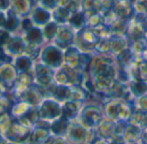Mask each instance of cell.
<instances>
[{"label":"cell","mask_w":147,"mask_h":144,"mask_svg":"<svg viewBox=\"0 0 147 144\" xmlns=\"http://www.w3.org/2000/svg\"><path fill=\"white\" fill-rule=\"evenodd\" d=\"M119 74L120 68L113 56L94 54L87 74L95 92L107 95L119 80Z\"/></svg>","instance_id":"6da1fadb"},{"label":"cell","mask_w":147,"mask_h":144,"mask_svg":"<svg viewBox=\"0 0 147 144\" xmlns=\"http://www.w3.org/2000/svg\"><path fill=\"white\" fill-rule=\"evenodd\" d=\"M105 117L114 122H129L134 112L132 104L125 99L111 98L103 105Z\"/></svg>","instance_id":"7a4b0ae2"},{"label":"cell","mask_w":147,"mask_h":144,"mask_svg":"<svg viewBox=\"0 0 147 144\" xmlns=\"http://www.w3.org/2000/svg\"><path fill=\"white\" fill-rule=\"evenodd\" d=\"M105 117L103 107L94 103L84 104L77 119L88 129H94L98 123Z\"/></svg>","instance_id":"3957f363"},{"label":"cell","mask_w":147,"mask_h":144,"mask_svg":"<svg viewBox=\"0 0 147 144\" xmlns=\"http://www.w3.org/2000/svg\"><path fill=\"white\" fill-rule=\"evenodd\" d=\"M43 64L56 70L63 66L64 50L54 43H48L42 47L39 60Z\"/></svg>","instance_id":"277c9868"},{"label":"cell","mask_w":147,"mask_h":144,"mask_svg":"<svg viewBox=\"0 0 147 144\" xmlns=\"http://www.w3.org/2000/svg\"><path fill=\"white\" fill-rule=\"evenodd\" d=\"M100 39V36L93 29L85 27L76 31L74 45L77 47L82 52L94 53V48Z\"/></svg>","instance_id":"5b68a950"},{"label":"cell","mask_w":147,"mask_h":144,"mask_svg":"<svg viewBox=\"0 0 147 144\" xmlns=\"http://www.w3.org/2000/svg\"><path fill=\"white\" fill-rule=\"evenodd\" d=\"M37 107L39 117L42 121L52 123L62 116V104L54 98H45Z\"/></svg>","instance_id":"8992f818"},{"label":"cell","mask_w":147,"mask_h":144,"mask_svg":"<svg viewBox=\"0 0 147 144\" xmlns=\"http://www.w3.org/2000/svg\"><path fill=\"white\" fill-rule=\"evenodd\" d=\"M32 129L14 119L5 137L7 141L18 144H30Z\"/></svg>","instance_id":"52a82bcc"},{"label":"cell","mask_w":147,"mask_h":144,"mask_svg":"<svg viewBox=\"0 0 147 144\" xmlns=\"http://www.w3.org/2000/svg\"><path fill=\"white\" fill-rule=\"evenodd\" d=\"M88 131L89 129L76 118L69 122L65 138L69 144H87Z\"/></svg>","instance_id":"ba28073f"},{"label":"cell","mask_w":147,"mask_h":144,"mask_svg":"<svg viewBox=\"0 0 147 144\" xmlns=\"http://www.w3.org/2000/svg\"><path fill=\"white\" fill-rule=\"evenodd\" d=\"M76 33V31L68 23L58 24L56 34L52 43H54L62 50H65L75 43Z\"/></svg>","instance_id":"9c48e42d"},{"label":"cell","mask_w":147,"mask_h":144,"mask_svg":"<svg viewBox=\"0 0 147 144\" xmlns=\"http://www.w3.org/2000/svg\"><path fill=\"white\" fill-rule=\"evenodd\" d=\"M35 74H34V71L33 69L26 72V73H22V74H18V78L12 86V88L8 91L14 102H18V98L20 97V95L29 87L32 84L35 83Z\"/></svg>","instance_id":"30bf717a"},{"label":"cell","mask_w":147,"mask_h":144,"mask_svg":"<svg viewBox=\"0 0 147 144\" xmlns=\"http://www.w3.org/2000/svg\"><path fill=\"white\" fill-rule=\"evenodd\" d=\"M145 15H134L127 23V29L125 36L129 41H134L144 38L145 32V25L144 17Z\"/></svg>","instance_id":"8fae6325"},{"label":"cell","mask_w":147,"mask_h":144,"mask_svg":"<svg viewBox=\"0 0 147 144\" xmlns=\"http://www.w3.org/2000/svg\"><path fill=\"white\" fill-rule=\"evenodd\" d=\"M51 135L50 123L40 119L32 129L30 137V144H44Z\"/></svg>","instance_id":"7c38bea8"},{"label":"cell","mask_w":147,"mask_h":144,"mask_svg":"<svg viewBox=\"0 0 147 144\" xmlns=\"http://www.w3.org/2000/svg\"><path fill=\"white\" fill-rule=\"evenodd\" d=\"M18 73L12 63H6L0 66V85L5 91H10L17 78Z\"/></svg>","instance_id":"4fadbf2b"},{"label":"cell","mask_w":147,"mask_h":144,"mask_svg":"<svg viewBox=\"0 0 147 144\" xmlns=\"http://www.w3.org/2000/svg\"><path fill=\"white\" fill-rule=\"evenodd\" d=\"M45 99L44 95L40 87L36 84H32L29 86L19 97L18 101L25 102L31 106H39L40 104Z\"/></svg>","instance_id":"5bb4252c"},{"label":"cell","mask_w":147,"mask_h":144,"mask_svg":"<svg viewBox=\"0 0 147 144\" xmlns=\"http://www.w3.org/2000/svg\"><path fill=\"white\" fill-rule=\"evenodd\" d=\"M30 17L35 26L42 28L50 21H52V11L42 6L41 5H36L34 7Z\"/></svg>","instance_id":"9a60e30c"},{"label":"cell","mask_w":147,"mask_h":144,"mask_svg":"<svg viewBox=\"0 0 147 144\" xmlns=\"http://www.w3.org/2000/svg\"><path fill=\"white\" fill-rule=\"evenodd\" d=\"M27 42L22 35H11L9 42L5 47V51L12 55L13 57L24 54L25 52Z\"/></svg>","instance_id":"2e32d148"},{"label":"cell","mask_w":147,"mask_h":144,"mask_svg":"<svg viewBox=\"0 0 147 144\" xmlns=\"http://www.w3.org/2000/svg\"><path fill=\"white\" fill-rule=\"evenodd\" d=\"M81 54L82 51L75 45L68 47L64 50L63 66L70 69H79Z\"/></svg>","instance_id":"e0dca14e"},{"label":"cell","mask_w":147,"mask_h":144,"mask_svg":"<svg viewBox=\"0 0 147 144\" xmlns=\"http://www.w3.org/2000/svg\"><path fill=\"white\" fill-rule=\"evenodd\" d=\"M115 126H116V122L113 121L112 119L107 117H104L98 123V124L94 128V130L98 137L110 140L114 135Z\"/></svg>","instance_id":"ac0fdd59"},{"label":"cell","mask_w":147,"mask_h":144,"mask_svg":"<svg viewBox=\"0 0 147 144\" xmlns=\"http://www.w3.org/2000/svg\"><path fill=\"white\" fill-rule=\"evenodd\" d=\"M35 6L33 0H11V9L21 18L29 17Z\"/></svg>","instance_id":"d6986e66"},{"label":"cell","mask_w":147,"mask_h":144,"mask_svg":"<svg viewBox=\"0 0 147 144\" xmlns=\"http://www.w3.org/2000/svg\"><path fill=\"white\" fill-rule=\"evenodd\" d=\"M130 0H115L113 10L120 19L129 21L134 16L133 5Z\"/></svg>","instance_id":"ffe728a7"},{"label":"cell","mask_w":147,"mask_h":144,"mask_svg":"<svg viewBox=\"0 0 147 144\" xmlns=\"http://www.w3.org/2000/svg\"><path fill=\"white\" fill-rule=\"evenodd\" d=\"M84 101L67 100L62 104V116L69 121L76 119L84 105Z\"/></svg>","instance_id":"44dd1931"},{"label":"cell","mask_w":147,"mask_h":144,"mask_svg":"<svg viewBox=\"0 0 147 144\" xmlns=\"http://www.w3.org/2000/svg\"><path fill=\"white\" fill-rule=\"evenodd\" d=\"M142 137V129L137 125L127 123L124 133L122 135V139L125 144H137Z\"/></svg>","instance_id":"7402d4cb"},{"label":"cell","mask_w":147,"mask_h":144,"mask_svg":"<svg viewBox=\"0 0 147 144\" xmlns=\"http://www.w3.org/2000/svg\"><path fill=\"white\" fill-rule=\"evenodd\" d=\"M130 41L126 36H110L111 55L116 57L118 54L129 48Z\"/></svg>","instance_id":"603a6c76"},{"label":"cell","mask_w":147,"mask_h":144,"mask_svg":"<svg viewBox=\"0 0 147 144\" xmlns=\"http://www.w3.org/2000/svg\"><path fill=\"white\" fill-rule=\"evenodd\" d=\"M35 61L27 54H24L18 56L14 57V66L18 74L26 73L33 69Z\"/></svg>","instance_id":"cb8c5ba5"},{"label":"cell","mask_w":147,"mask_h":144,"mask_svg":"<svg viewBox=\"0 0 147 144\" xmlns=\"http://www.w3.org/2000/svg\"><path fill=\"white\" fill-rule=\"evenodd\" d=\"M24 37L26 42L30 43V44L42 46L46 42L45 38L43 36L42 28L37 27V26L32 27L28 32H26L24 35Z\"/></svg>","instance_id":"d4e9b609"},{"label":"cell","mask_w":147,"mask_h":144,"mask_svg":"<svg viewBox=\"0 0 147 144\" xmlns=\"http://www.w3.org/2000/svg\"><path fill=\"white\" fill-rule=\"evenodd\" d=\"M69 122L70 121L68 119L61 116L58 119L50 123V130H51L52 135L65 137Z\"/></svg>","instance_id":"484cf974"},{"label":"cell","mask_w":147,"mask_h":144,"mask_svg":"<svg viewBox=\"0 0 147 144\" xmlns=\"http://www.w3.org/2000/svg\"><path fill=\"white\" fill-rule=\"evenodd\" d=\"M129 89L133 98H138L147 93V81L141 79L131 80L129 83Z\"/></svg>","instance_id":"4316f807"},{"label":"cell","mask_w":147,"mask_h":144,"mask_svg":"<svg viewBox=\"0 0 147 144\" xmlns=\"http://www.w3.org/2000/svg\"><path fill=\"white\" fill-rule=\"evenodd\" d=\"M20 18L21 17H18L11 9H9L6 11V22L4 29H5L11 33H15L20 28Z\"/></svg>","instance_id":"83f0119b"},{"label":"cell","mask_w":147,"mask_h":144,"mask_svg":"<svg viewBox=\"0 0 147 144\" xmlns=\"http://www.w3.org/2000/svg\"><path fill=\"white\" fill-rule=\"evenodd\" d=\"M72 12L66 7H56L52 11V20L57 24L67 23Z\"/></svg>","instance_id":"f1b7e54d"},{"label":"cell","mask_w":147,"mask_h":144,"mask_svg":"<svg viewBox=\"0 0 147 144\" xmlns=\"http://www.w3.org/2000/svg\"><path fill=\"white\" fill-rule=\"evenodd\" d=\"M86 21L87 20L85 13L82 11H79L72 13L71 17L67 23L76 31H78L86 27Z\"/></svg>","instance_id":"f546056e"},{"label":"cell","mask_w":147,"mask_h":144,"mask_svg":"<svg viewBox=\"0 0 147 144\" xmlns=\"http://www.w3.org/2000/svg\"><path fill=\"white\" fill-rule=\"evenodd\" d=\"M72 94V86L66 85H57L53 98L63 104L65 101L70 100Z\"/></svg>","instance_id":"4dcf8cb0"},{"label":"cell","mask_w":147,"mask_h":144,"mask_svg":"<svg viewBox=\"0 0 147 144\" xmlns=\"http://www.w3.org/2000/svg\"><path fill=\"white\" fill-rule=\"evenodd\" d=\"M14 100L8 91L0 90V116L10 112Z\"/></svg>","instance_id":"1f68e13d"},{"label":"cell","mask_w":147,"mask_h":144,"mask_svg":"<svg viewBox=\"0 0 147 144\" xmlns=\"http://www.w3.org/2000/svg\"><path fill=\"white\" fill-rule=\"evenodd\" d=\"M33 71L35 74V77H42V76H54L55 70L43 64L40 60H36L34 63Z\"/></svg>","instance_id":"d6a6232c"},{"label":"cell","mask_w":147,"mask_h":144,"mask_svg":"<svg viewBox=\"0 0 147 144\" xmlns=\"http://www.w3.org/2000/svg\"><path fill=\"white\" fill-rule=\"evenodd\" d=\"M128 21L119 19L113 25L108 28L110 36H125Z\"/></svg>","instance_id":"836d02e7"},{"label":"cell","mask_w":147,"mask_h":144,"mask_svg":"<svg viewBox=\"0 0 147 144\" xmlns=\"http://www.w3.org/2000/svg\"><path fill=\"white\" fill-rule=\"evenodd\" d=\"M82 11L83 12L101 13V0H82Z\"/></svg>","instance_id":"e575fe53"},{"label":"cell","mask_w":147,"mask_h":144,"mask_svg":"<svg viewBox=\"0 0 147 144\" xmlns=\"http://www.w3.org/2000/svg\"><path fill=\"white\" fill-rule=\"evenodd\" d=\"M129 48L137 57V59L139 60L141 54L147 48V40L145 38H141L134 41H130Z\"/></svg>","instance_id":"d590c367"},{"label":"cell","mask_w":147,"mask_h":144,"mask_svg":"<svg viewBox=\"0 0 147 144\" xmlns=\"http://www.w3.org/2000/svg\"><path fill=\"white\" fill-rule=\"evenodd\" d=\"M93 54H100V55H111L110 36L100 38L99 42L97 43Z\"/></svg>","instance_id":"8d00e7d4"},{"label":"cell","mask_w":147,"mask_h":144,"mask_svg":"<svg viewBox=\"0 0 147 144\" xmlns=\"http://www.w3.org/2000/svg\"><path fill=\"white\" fill-rule=\"evenodd\" d=\"M86 16V27L94 28L103 23V15L99 12H84Z\"/></svg>","instance_id":"74e56055"},{"label":"cell","mask_w":147,"mask_h":144,"mask_svg":"<svg viewBox=\"0 0 147 144\" xmlns=\"http://www.w3.org/2000/svg\"><path fill=\"white\" fill-rule=\"evenodd\" d=\"M57 26H58V24L52 20L42 28L43 36L45 38L46 42H53V40L55 36V34H56Z\"/></svg>","instance_id":"f35d334b"},{"label":"cell","mask_w":147,"mask_h":144,"mask_svg":"<svg viewBox=\"0 0 147 144\" xmlns=\"http://www.w3.org/2000/svg\"><path fill=\"white\" fill-rule=\"evenodd\" d=\"M14 118L11 115L10 112H7L4 115L0 116V134L2 135H5L11 124L12 123Z\"/></svg>","instance_id":"ab89813d"},{"label":"cell","mask_w":147,"mask_h":144,"mask_svg":"<svg viewBox=\"0 0 147 144\" xmlns=\"http://www.w3.org/2000/svg\"><path fill=\"white\" fill-rule=\"evenodd\" d=\"M42 49V46H38V45H35V44L27 43L24 54H27L28 56H30L34 61H36V60H39Z\"/></svg>","instance_id":"60d3db41"},{"label":"cell","mask_w":147,"mask_h":144,"mask_svg":"<svg viewBox=\"0 0 147 144\" xmlns=\"http://www.w3.org/2000/svg\"><path fill=\"white\" fill-rule=\"evenodd\" d=\"M132 105L135 111L147 112V93L134 98Z\"/></svg>","instance_id":"b9f144b4"},{"label":"cell","mask_w":147,"mask_h":144,"mask_svg":"<svg viewBox=\"0 0 147 144\" xmlns=\"http://www.w3.org/2000/svg\"><path fill=\"white\" fill-rule=\"evenodd\" d=\"M103 15V23L105 25H107L108 28L111 27L112 25H113L119 19H120L118 15L116 14V12L114 11V10H111L104 14Z\"/></svg>","instance_id":"7bdbcfd3"},{"label":"cell","mask_w":147,"mask_h":144,"mask_svg":"<svg viewBox=\"0 0 147 144\" xmlns=\"http://www.w3.org/2000/svg\"><path fill=\"white\" fill-rule=\"evenodd\" d=\"M13 60H14V57L10 54H8L5 51V48L0 47V66L6 63H12Z\"/></svg>","instance_id":"ee69618b"},{"label":"cell","mask_w":147,"mask_h":144,"mask_svg":"<svg viewBox=\"0 0 147 144\" xmlns=\"http://www.w3.org/2000/svg\"><path fill=\"white\" fill-rule=\"evenodd\" d=\"M34 23L32 22V20L30 19V17H25L23 18V20L21 21V24H20V28L19 29H21L22 33L24 35L26 32H28L32 27H34Z\"/></svg>","instance_id":"f6af8a7d"},{"label":"cell","mask_w":147,"mask_h":144,"mask_svg":"<svg viewBox=\"0 0 147 144\" xmlns=\"http://www.w3.org/2000/svg\"><path fill=\"white\" fill-rule=\"evenodd\" d=\"M11 37V32L5 29H0V47L5 48Z\"/></svg>","instance_id":"bcb514c9"},{"label":"cell","mask_w":147,"mask_h":144,"mask_svg":"<svg viewBox=\"0 0 147 144\" xmlns=\"http://www.w3.org/2000/svg\"><path fill=\"white\" fill-rule=\"evenodd\" d=\"M44 144H69V142L64 136H57L52 135Z\"/></svg>","instance_id":"7dc6e473"},{"label":"cell","mask_w":147,"mask_h":144,"mask_svg":"<svg viewBox=\"0 0 147 144\" xmlns=\"http://www.w3.org/2000/svg\"><path fill=\"white\" fill-rule=\"evenodd\" d=\"M67 8L72 13L82 11V0H69Z\"/></svg>","instance_id":"c3c4849f"},{"label":"cell","mask_w":147,"mask_h":144,"mask_svg":"<svg viewBox=\"0 0 147 144\" xmlns=\"http://www.w3.org/2000/svg\"><path fill=\"white\" fill-rule=\"evenodd\" d=\"M115 0H101V5H102V12L101 14H104L111 10L113 9Z\"/></svg>","instance_id":"681fc988"},{"label":"cell","mask_w":147,"mask_h":144,"mask_svg":"<svg viewBox=\"0 0 147 144\" xmlns=\"http://www.w3.org/2000/svg\"><path fill=\"white\" fill-rule=\"evenodd\" d=\"M39 5H41L42 6L45 7L46 9H48L51 11L57 7L55 0H41Z\"/></svg>","instance_id":"f907efd6"},{"label":"cell","mask_w":147,"mask_h":144,"mask_svg":"<svg viewBox=\"0 0 147 144\" xmlns=\"http://www.w3.org/2000/svg\"><path fill=\"white\" fill-rule=\"evenodd\" d=\"M11 9V0H0V11H7Z\"/></svg>","instance_id":"816d5d0a"},{"label":"cell","mask_w":147,"mask_h":144,"mask_svg":"<svg viewBox=\"0 0 147 144\" xmlns=\"http://www.w3.org/2000/svg\"><path fill=\"white\" fill-rule=\"evenodd\" d=\"M5 22H6V14L4 11H0V29L5 28Z\"/></svg>","instance_id":"f5cc1de1"},{"label":"cell","mask_w":147,"mask_h":144,"mask_svg":"<svg viewBox=\"0 0 147 144\" xmlns=\"http://www.w3.org/2000/svg\"><path fill=\"white\" fill-rule=\"evenodd\" d=\"M7 142H8L7 139L4 135H2L1 134H0V144H6Z\"/></svg>","instance_id":"db71d44e"},{"label":"cell","mask_w":147,"mask_h":144,"mask_svg":"<svg viewBox=\"0 0 147 144\" xmlns=\"http://www.w3.org/2000/svg\"><path fill=\"white\" fill-rule=\"evenodd\" d=\"M6 144H18V143H14V142H11V141H8V142H7Z\"/></svg>","instance_id":"11a10c76"},{"label":"cell","mask_w":147,"mask_h":144,"mask_svg":"<svg viewBox=\"0 0 147 144\" xmlns=\"http://www.w3.org/2000/svg\"><path fill=\"white\" fill-rule=\"evenodd\" d=\"M146 13H147V3H146Z\"/></svg>","instance_id":"9f6ffc18"},{"label":"cell","mask_w":147,"mask_h":144,"mask_svg":"<svg viewBox=\"0 0 147 144\" xmlns=\"http://www.w3.org/2000/svg\"><path fill=\"white\" fill-rule=\"evenodd\" d=\"M130 1H131V2H133V1H134V0H130Z\"/></svg>","instance_id":"6f0895ef"}]
</instances>
